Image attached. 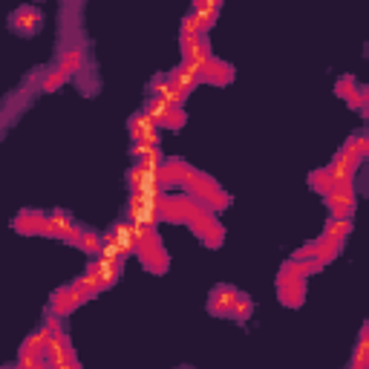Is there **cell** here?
<instances>
[{
	"label": "cell",
	"mask_w": 369,
	"mask_h": 369,
	"mask_svg": "<svg viewBox=\"0 0 369 369\" xmlns=\"http://www.w3.org/2000/svg\"><path fill=\"white\" fill-rule=\"evenodd\" d=\"M84 300H87L84 291H81L76 283H72V286L55 291V298H53V312H55V314H69L72 309H78Z\"/></svg>",
	"instance_id": "cell-3"
},
{
	"label": "cell",
	"mask_w": 369,
	"mask_h": 369,
	"mask_svg": "<svg viewBox=\"0 0 369 369\" xmlns=\"http://www.w3.org/2000/svg\"><path fill=\"white\" fill-rule=\"evenodd\" d=\"M130 133H133V141H136V144H156V139H159V125H156L151 116L139 113V116L130 118Z\"/></svg>",
	"instance_id": "cell-1"
},
{
	"label": "cell",
	"mask_w": 369,
	"mask_h": 369,
	"mask_svg": "<svg viewBox=\"0 0 369 369\" xmlns=\"http://www.w3.org/2000/svg\"><path fill=\"white\" fill-rule=\"evenodd\" d=\"M234 298H237V291H234V288L219 286V288L214 291V298H211V312H216V314L228 312V309H231V303H234Z\"/></svg>",
	"instance_id": "cell-4"
},
{
	"label": "cell",
	"mask_w": 369,
	"mask_h": 369,
	"mask_svg": "<svg viewBox=\"0 0 369 369\" xmlns=\"http://www.w3.org/2000/svg\"><path fill=\"white\" fill-rule=\"evenodd\" d=\"M151 98H159V102H165V104H179L182 107V102L188 98V92L174 81V78H159V81H153V87H151Z\"/></svg>",
	"instance_id": "cell-2"
}]
</instances>
